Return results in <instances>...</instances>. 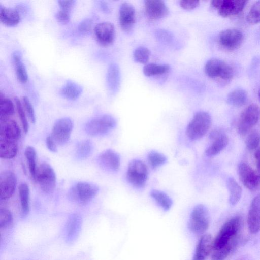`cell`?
I'll list each match as a JSON object with an SVG mask.
<instances>
[{
	"instance_id": "e0dca14e",
	"label": "cell",
	"mask_w": 260,
	"mask_h": 260,
	"mask_svg": "<svg viewBox=\"0 0 260 260\" xmlns=\"http://www.w3.org/2000/svg\"><path fill=\"white\" fill-rule=\"evenodd\" d=\"M247 225L252 234H256L260 231V193L251 201L247 215Z\"/></svg>"
},
{
	"instance_id": "7c38bea8",
	"label": "cell",
	"mask_w": 260,
	"mask_h": 260,
	"mask_svg": "<svg viewBox=\"0 0 260 260\" xmlns=\"http://www.w3.org/2000/svg\"><path fill=\"white\" fill-rule=\"evenodd\" d=\"M73 127L72 120L68 117L58 119L54 124L51 136L59 145H63L69 140Z\"/></svg>"
},
{
	"instance_id": "60d3db41",
	"label": "cell",
	"mask_w": 260,
	"mask_h": 260,
	"mask_svg": "<svg viewBox=\"0 0 260 260\" xmlns=\"http://www.w3.org/2000/svg\"><path fill=\"white\" fill-rule=\"evenodd\" d=\"M246 19L251 24L260 23V1L256 2L251 7Z\"/></svg>"
},
{
	"instance_id": "4fadbf2b",
	"label": "cell",
	"mask_w": 260,
	"mask_h": 260,
	"mask_svg": "<svg viewBox=\"0 0 260 260\" xmlns=\"http://www.w3.org/2000/svg\"><path fill=\"white\" fill-rule=\"evenodd\" d=\"M243 38V35L240 30L236 28H229L220 32L218 41L223 48L233 50L240 47Z\"/></svg>"
},
{
	"instance_id": "9c48e42d",
	"label": "cell",
	"mask_w": 260,
	"mask_h": 260,
	"mask_svg": "<svg viewBox=\"0 0 260 260\" xmlns=\"http://www.w3.org/2000/svg\"><path fill=\"white\" fill-rule=\"evenodd\" d=\"M99 191L96 185L85 181L77 183L69 191V197L81 203H85L94 198Z\"/></svg>"
},
{
	"instance_id": "2e32d148",
	"label": "cell",
	"mask_w": 260,
	"mask_h": 260,
	"mask_svg": "<svg viewBox=\"0 0 260 260\" xmlns=\"http://www.w3.org/2000/svg\"><path fill=\"white\" fill-rule=\"evenodd\" d=\"M17 184L15 174L10 171H5L0 175L1 200H7L15 192Z\"/></svg>"
},
{
	"instance_id": "ee69618b",
	"label": "cell",
	"mask_w": 260,
	"mask_h": 260,
	"mask_svg": "<svg viewBox=\"0 0 260 260\" xmlns=\"http://www.w3.org/2000/svg\"><path fill=\"white\" fill-rule=\"evenodd\" d=\"M22 102L24 107L26 113L31 123H35L36 122V115L33 106L30 102L29 99L24 96L22 98Z\"/></svg>"
},
{
	"instance_id": "8fae6325",
	"label": "cell",
	"mask_w": 260,
	"mask_h": 260,
	"mask_svg": "<svg viewBox=\"0 0 260 260\" xmlns=\"http://www.w3.org/2000/svg\"><path fill=\"white\" fill-rule=\"evenodd\" d=\"M246 3V1L240 0H214L211 1V5L220 16L227 17L240 13Z\"/></svg>"
},
{
	"instance_id": "6da1fadb",
	"label": "cell",
	"mask_w": 260,
	"mask_h": 260,
	"mask_svg": "<svg viewBox=\"0 0 260 260\" xmlns=\"http://www.w3.org/2000/svg\"><path fill=\"white\" fill-rule=\"evenodd\" d=\"M241 224V218L239 216H234L227 220L214 239L213 250L223 247L235 239Z\"/></svg>"
},
{
	"instance_id": "d590c367",
	"label": "cell",
	"mask_w": 260,
	"mask_h": 260,
	"mask_svg": "<svg viewBox=\"0 0 260 260\" xmlns=\"http://www.w3.org/2000/svg\"><path fill=\"white\" fill-rule=\"evenodd\" d=\"M25 155L31 177L35 180L37 173L36 152L32 146H27L25 150Z\"/></svg>"
},
{
	"instance_id": "44dd1931",
	"label": "cell",
	"mask_w": 260,
	"mask_h": 260,
	"mask_svg": "<svg viewBox=\"0 0 260 260\" xmlns=\"http://www.w3.org/2000/svg\"><path fill=\"white\" fill-rule=\"evenodd\" d=\"M213 241L211 234L202 235L197 243L193 260H205L213 251Z\"/></svg>"
},
{
	"instance_id": "4316f807",
	"label": "cell",
	"mask_w": 260,
	"mask_h": 260,
	"mask_svg": "<svg viewBox=\"0 0 260 260\" xmlns=\"http://www.w3.org/2000/svg\"><path fill=\"white\" fill-rule=\"evenodd\" d=\"M106 80L109 89L112 92H116L120 83L119 69L116 64L111 63L109 66L107 72Z\"/></svg>"
},
{
	"instance_id": "5b68a950",
	"label": "cell",
	"mask_w": 260,
	"mask_h": 260,
	"mask_svg": "<svg viewBox=\"0 0 260 260\" xmlns=\"http://www.w3.org/2000/svg\"><path fill=\"white\" fill-rule=\"evenodd\" d=\"M260 108L255 104H251L241 112L237 124L238 133L241 136L247 134L258 122Z\"/></svg>"
},
{
	"instance_id": "f546056e",
	"label": "cell",
	"mask_w": 260,
	"mask_h": 260,
	"mask_svg": "<svg viewBox=\"0 0 260 260\" xmlns=\"http://www.w3.org/2000/svg\"><path fill=\"white\" fill-rule=\"evenodd\" d=\"M247 100L246 92L242 89H237L230 92L227 96L228 103L235 107H241L245 104Z\"/></svg>"
},
{
	"instance_id": "8d00e7d4",
	"label": "cell",
	"mask_w": 260,
	"mask_h": 260,
	"mask_svg": "<svg viewBox=\"0 0 260 260\" xmlns=\"http://www.w3.org/2000/svg\"><path fill=\"white\" fill-rule=\"evenodd\" d=\"M235 240L234 239L223 247L213 250L211 260H225L236 244Z\"/></svg>"
},
{
	"instance_id": "74e56055",
	"label": "cell",
	"mask_w": 260,
	"mask_h": 260,
	"mask_svg": "<svg viewBox=\"0 0 260 260\" xmlns=\"http://www.w3.org/2000/svg\"><path fill=\"white\" fill-rule=\"evenodd\" d=\"M148 160L152 168H156L165 164L167 161V158L162 153L152 151L148 154Z\"/></svg>"
},
{
	"instance_id": "f1b7e54d",
	"label": "cell",
	"mask_w": 260,
	"mask_h": 260,
	"mask_svg": "<svg viewBox=\"0 0 260 260\" xmlns=\"http://www.w3.org/2000/svg\"><path fill=\"white\" fill-rule=\"evenodd\" d=\"M12 58L17 79L21 82H26L28 79V75L25 66L22 62L21 54L18 51H15L13 53Z\"/></svg>"
},
{
	"instance_id": "277c9868",
	"label": "cell",
	"mask_w": 260,
	"mask_h": 260,
	"mask_svg": "<svg viewBox=\"0 0 260 260\" xmlns=\"http://www.w3.org/2000/svg\"><path fill=\"white\" fill-rule=\"evenodd\" d=\"M209 224L210 217L207 208L203 204L196 205L191 213L188 222L190 230L196 234H202L207 230Z\"/></svg>"
},
{
	"instance_id": "836d02e7",
	"label": "cell",
	"mask_w": 260,
	"mask_h": 260,
	"mask_svg": "<svg viewBox=\"0 0 260 260\" xmlns=\"http://www.w3.org/2000/svg\"><path fill=\"white\" fill-rule=\"evenodd\" d=\"M169 70L170 66L168 64L150 63L143 67V71L145 76L150 77L164 74Z\"/></svg>"
},
{
	"instance_id": "7a4b0ae2",
	"label": "cell",
	"mask_w": 260,
	"mask_h": 260,
	"mask_svg": "<svg viewBox=\"0 0 260 260\" xmlns=\"http://www.w3.org/2000/svg\"><path fill=\"white\" fill-rule=\"evenodd\" d=\"M211 124V118L208 113L197 112L187 126L186 135L192 140L200 139L207 133Z\"/></svg>"
},
{
	"instance_id": "d6986e66",
	"label": "cell",
	"mask_w": 260,
	"mask_h": 260,
	"mask_svg": "<svg viewBox=\"0 0 260 260\" xmlns=\"http://www.w3.org/2000/svg\"><path fill=\"white\" fill-rule=\"evenodd\" d=\"M98 162L102 168L112 172L117 171L120 166L119 155L112 149L102 152L98 156Z\"/></svg>"
},
{
	"instance_id": "3957f363",
	"label": "cell",
	"mask_w": 260,
	"mask_h": 260,
	"mask_svg": "<svg viewBox=\"0 0 260 260\" xmlns=\"http://www.w3.org/2000/svg\"><path fill=\"white\" fill-rule=\"evenodd\" d=\"M116 123V120L114 117L105 114L95 117L88 121L85 125V129L90 136H102L114 129Z\"/></svg>"
},
{
	"instance_id": "30bf717a",
	"label": "cell",
	"mask_w": 260,
	"mask_h": 260,
	"mask_svg": "<svg viewBox=\"0 0 260 260\" xmlns=\"http://www.w3.org/2000/svg\"><path fill=\"white\" fill-rule=\"evenodd\" d=\"M237 172L240 180L245 187L252 191L260 190V173L244 162L239 164Z\"/></svg>"
},
{
	"instance_id": "d4e9b609",
	"label": "cell",
	"mask_w": 260,
	"mask_h": 260,
	"mask_svg": "<svg viewBox=\"0 0 260 260\" xmlns=\"http://www.w3.org/2000/svg\"><path fill=\"white\" fill-rule=\"evenodd\" d=\"M18 151L17 141L0 137V156L10 159L15 156Z\"/></svg>"
},
{
	"instance_id": "ba28073f",
	"label": "cell",
	"mask_w": 260,
	"mask_h": 260,
	"mask_svg": "<svg viewBox=\"0 0 260 260\" xmlns=\"http://www.w3.org/2000/svg\"><path fill=\"white\" fill-rule=\"evenodd\" d=\"M206 75L212 78H220L225 81L232 79L234 75L232 67L217 58H212L208 60L205 66Z\"/></svg>"
},
{
	"instance_id": "7dc6e473",
	"label": "cell",
	"mask_w": 260,
	"mask_h": 260,
	"mask_svg": "<svg viewBox=\"0 0 260 260\" xmlns=\"http://www.w3.org/2000/svg\"><path fill=\"white\" fill-rule=\"evenodd\" d=\"M200 4L198 1H181L180 6L185 10H190L197 7Z\"/></svg>"
},
{
	"instance_id": "f35d334b",
	"label": "cell",
	"mask_w": 260,
	"mask_h": 260,
	"mask_svg": "<svg viewBox=\"0 0 260 260\" xmlns=\"http://www.w3.org/2000/svg\"><path fill=\"white\" fill-rule=\"evenodd\" d=\"M245 144L249 150L257 149L260 144V133L256 130L251 131L246 138Z\"/></svg>"
},
{
	"instance_id": "52a82bcc",
	"label": "cell",
	"mask_w": 260,
	"mask_h": 260,
	"mask_svg": "<svg viewBox=\"0 0 260 260\" xmlns=\"http://www.w3.org/2000/svg\"><path fill=\"white\" fill-rule=\"evenodd\" d=\"M148 169L141 160L134 159L128 164L126 178L129 183L137 188L143 187L148 178Z\"/></svg>"
},
{
	"instance_id": "816d5d0a",
	"label": "cell",
	"mask_w": 260,
	"mask_h": 260,
	"mask_svg": "<svg viewBox=\"0 0 260 260\" xmlns=\"http://www.w3.org/2000/svg\"><path fill=\"white\" fill-rule=\"evenodd\" d=\"M258 97H259V99L260 100V88H259V91H258Z\"/></svg>"
},
{
	"instance_id": "b9f144b4",
	"label": "cell",
	"mask_w": 260,
	"mask_h": 260,
	"mask_svg": "<svg viewBox=\"0 0 260 260\" xmlns=\"http://www.w3.org/2000/svg\"><path fill=\"white\" fill-rule=\"evenodd\" d=\"M14 100L16 104L18 114L21 122L23 129L25 133H27L28 131L29 125L25 111L24 110L23 106L20 100L18 98L16 97L15 98Z\"/></svg>"
},
{
	"instance_id": "c3c4849f",
	"label": "cell",
	"mask_w": 260,
	"mask_h": 260,
	"mask_svg": "<svg viewBox=\"0 0 260 260\" xmlns=\"http://www.w3.org/2000/svg\"><path fill=\"white\" fill-rule=\"evenodd\" d=\"M75 2L76 1L74 0L58 1V5H59L61 9L65 10L70 12L74 7Z\"/></svg>"
},
{
	"instance_id": "bcb514c9",
	"label": "cell",
	"mask_w": 260,
	"mask_h": 260,
	"mask_svg": "<svg viewBox=\"0 0 260 260\" xmlns=\"http://www.w3.org/2000/svg\"><path fill=\"white\" fill-rule=\"evenodd\" d=\"M57 20L61 23H67L70 18V11L60 9L56 13Z\"/></svg>"
},
{
	"instance_id": "1f68e13d",
	"label": "cell",
	"mask_w": 260,
	"mask_h": 260,
	"mask_svg": "<svg viewBox=\"0 0 260 260\" xmlns=\"http://www.w3.org/2000/svg\"><path fill=\"white\" fill-rule=\"evenodd\" d=\"M14 106L12 102L5 98L0 92V120L9 119V117L14 114Z\"/></svg>"
},
{
	"instance_id": "ac0fdd59",
	"label": "cell",
	"mask_w": 260,
	"mask_h": 260,
	"mask_svg": "<svg viewBox=\"0 0 260 260\" xmlns=\"http://www.w3.org/2000/svg\"><path fill=\"white\" fill-rule=\"evenodd\" d=\"M119 20L123 30L128 32L132 30L136 20L135 9L132 5L124 2L120 5Z\"/></svg>"
},
{
	"instance_id": "5bb4252c",
	"label": "cell",
	"mask_w": 260,
	"mask_h": 260,
	"mask_svg": "<svg viewBox=\"0 0 260 260\" xmlns=\"http://www.w3.org/2000/svg\"><path fill=\"white\" fill-rule=\"evenodd\" d=\"M211 144L205 150V154L209 157L214 156L219 153L228 145L229 138L225 133L219 129L212 131L209 134Z\"/></svg>"
},
{
	"instance_id": "9a60e30c",
	"label": "cell",
	"mask_w": 260,
	"mask_h": 260,
	"mask_svg": "<svg viewBox=\"0 0 260 260\" xmlns=\"http://www.w3.org/2000/svg\"><path fill=\"white\" fill-rule=\"evenodd\" d=\"M94 32L97 41L104 46H108L113 42L115 36L114 25L109 22H102L96 24Z\"/></svg>"
},
{
	"instance_id": "484cf974",
	"label": "cell",
	"mask_w": 260,
	"mask_h": 260,
	"mask_svg": "<svg viewBox=\"0 0 260 260\" xmlns=\"http://www.w3.org/2000/svg\"><path fill=\"white\" fill-rule=\"evenodd\" d=\"M0 20L8 26H14L20 21V15L16 9L0 5Z\"/></svg>"
},
{
	"instance_id": "8992f818",
	"label": "cell",
	"mask_w": 260,
	"mask_h": 260,
	"mask_svg": "<svg viewBox=\"0 0 260 260\" xmlns=\"http://www.w3.org/2000/svg\"><path fill=\"white\" fill-rule=\"evenodd\" d=\"M35 181L41 190L46 193L52 192L56 185V175L52 167L47 162L41 163L38 167Z\"/></svg>"
},
{
	"instance_id": "603a6c76",
	"label": "cell",
	"mask_w": 260,
	"mask_h": 260,
	"mask_svg": "<svg viewBox=\"0 0 260 260\" xmlns=\"http://www.w3.org/2000/svg\"><path fill=\"white\" fill-rule=\"evenodd\" d=\"M82 225V218L78 214L71 215L67 222L66 239L68 243H72L78 236Z\"/></svg>"
},
{
	"instance_id": "d6a6232c",
	"label": "cell",
	"mask_w": 260,
	"mask_h": 260,
	"mask_svg": "<svg viewBox=\"0 0 260 260\" xmlns=\"http://www.w3.org/2000/svg\"><path fill=\"white\" fill-rule=\"evenodd\" d=\"M92 143L89 140L80 142L76 146L75 156L78 159L82 160L89 157L93 150Z\"/></svg>"
},
{
	"instance_id": "f907efd6",
	"label": "cell",
	"mask_w": 260,
	"mask_h": 260,
	"mask_svg": "<svg viewBox=\"0 0 260 260\" xmlns=\"http://www.w3.org/2000/svg\"><path fill=\"white\" fill-rule=\"evenodd\" d=\"M257 171L260 173V148L256 149L254 153Z\"/></svg>"
},
{
	"instance_id": "7bdbcfd3",
	"label": "cell",
	"mask_w": 260,
	"mask_h": 260,
	"mask_svg": "<svg viewBox=\"0 0 260 260\" xmlns=\"http://www.w3.org/2000/svg\"><path fill=\"white\" fill-rule=\"evenodd\" d=\"M13 222L11 212L6 208L0 209V228H6L10 226Z\"/></svg>"
},
{
	"instance_id": "cb8c5ba5",
	"label": "cell",
	"mask_w": 260,
	"mask_h": 260,
	"mask_svg": "<svg viewBox=\"0 0 260 260\" xmlns=\"http://www.w3.org/2000/svg\"><path fill=\"white\" fill-rule=\"evenodd\" d=\"M82 87L71 80H68L65 84L60 89V94L65 99L74 100L77 99L81 94Z\"/></svg>"
},
{
	"instance_id": "4dcf8cb0",
	"label": "cell",
	"mask_w": 260,
	"mask_h": 260,
	"mask_svg": "<svg viewBox=\"0 0 260 260\" xmlns=\"http://www.w3.org/2000/svg\"><path fill=\"white\" fill-rule=\"evenodd\" d=\"M22 213L26 216L29 211V189L27 184L21 183L18 188Z\"/></svg>"
},
{
	"instance_id": "ab89813d",
	"label": "cell",
	"mask_w": 260,
	"mask_h": 260,
	"mask_svg": "<svg viewBox=\"0 0 260 260\" xmlns=\"http://www.w3.org/2000/svg\"><path fill=\"white\" fill-rule=\"evenodd\" d=\"M150 56V50L145 47H139L135 49L133 53L134 60L139 63H146Z\"/></svg>"
},
{
	"instance_id": "f6af8a7d",
	"label": "cell",
	"mask_w": 260,
	"mask_h": 260,
	"mask_svg": "<svg viewBox=\"0 0 260 260\" xmlns=\"http://www.w3.org/2000/svg\"><path fill=\"white\" fill-rule=\"evenodd\" d=\"M92 26V20L87 18L82 20L78 26V31L82 34H87L90 31Z\"/></svg>"
},
{
	"instance_id": "e575fe53",
	"label": "cell",
	"mask_w": 260,
	"mask_h": 260,
	"mask_svg": "<svg viewBox=\"0 0 260 260\" xmlns=\"http://www.w3.org/2000/svg\"><path fill=\"white\" fill-rule=\"evenodd\" d=\"M151 197L165 210H169L173 202L169 196L163 191L153 189L150 192Z\"/></svg>"
},
{
	"instance_id": "681fc988",
	"label": "cell",
	"mask_w": 260,
	"mask_h": 260,
	"mask_svg": "<svg viewBox=\"0 0 260 260\" xmlns=\"http://www.w3.org/2000/svg\"><path fill=\"white\" fill-rule=\"evenodd\" d=\"M46 143L48 149L52 152H56L57 147L56 142L53 139L51 135L47 137L46 139Z\"/></svg>"
},
{
	"instance_id": "7402d4cb",
	"label": "cell",
	"mask_w": 260,
	"mask_h": 260,
	"mask_svg": "<svg viewBox=\"0 0 260 260\" xmlns=\"http://www.w3.org/2000/svg\"><path fill=\"white\" fill-rule=\"evenodd\" d=\"M21 137V131L16 122L7 119L0 120V137L17 141Z\"/></svg>"
},
{
	"instance_id": "ffe728a7",
	"label": "cell",
	"mask_w": 260,
	"mask_h": 260,
	"mask_svg": "<svg viewBox=\"0 0 260 260\" xmlns=\"http://www.w3.org/2000/svg\"><path fill=\"white\" fill-rule=\"evenodd\" d=\"M145 11L147 17L153 20L162 18L169 14L168 7L161 0L146 1Z\"/></svg>"
},
{
	"instance_id": "83f0119b",
	"label": "cell",
	"mask_w": 260,
	"mask_h": 260,
	"mask_svg": "<svg viewBox=\"0 0 260 260\" xmlns=\"http://www.w3.org/2000/svg\"><path fill=\"white\" fill-rule=\"evenodd\" d=\"M226 185L229 192V202L230 205L234 206L240 201L242 193L241 186L232 177H229L226 181Z\"/></svg>"
}]
</instances>
